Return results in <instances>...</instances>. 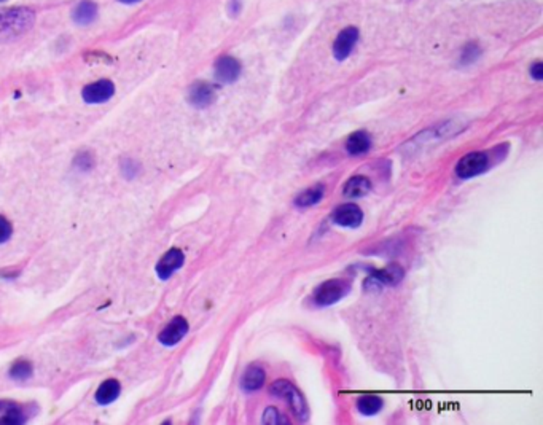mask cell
Returning a JSON list of instances; mask_svg holds the SVG:
<instances>
[{
  "label": "cell",
  "mask_w": 543,
  "mask_h": 425,
  "mask_svg": "<svg viewBox=\"0 0 543 425\" xmlns=\"http://www.w3.org/2000/svg\"><path fill=\"white\" fill-rule=\"evenodd\" d=\"M35 12L28 7L5 10L0 18V40H13L23 35L34 26Z\"/></svg>",
  "instance_id": "1"
},
{
  "label": "cell",
  "mask_w": 543,
  "mask_h": 425,
  "mask_svg": "<svg viewBox=\"0 0 543 425\" xmlns=\"http://www.w3.org/2000/svg\"><path fill=\"white\" fill-rule=\"evenodd\" d=\"M270 393L273 397L281 398V400L286 402L288 408H290L292 414L298 419V421L302 422L308 421L309 419L308 403L292 382H288L286 379H279L276 382H273V386L270 387Z\"/></svg>",
  "instance_id": "2"
},
{
  "label": "cell",
  "mask_w": 543,
  "mask_h": 425,
  "mask_svg": "<svg viewBox=\"0 0 543 425\" xmlns=\"http://www.w3.org/2000/svg\"><path fill=\"white\" fill-rule=\"evenodd\" d=\"M353 288V284L344 279H330L319 285L314 290V303L319 308H328L339 303L341 299L346 298Z\"/></svg>",
  "instance_id": "3"
},
{
  "label": "cell",
  "mask_w": 543,
  "mask_h": 425,
  "mask_svg": "<svg viewBox=\"0 0 543 425\" xmlns=\"http://www.w3.org/2000/svg\"><path fill=\"white\" fill-rule=\"evenodd\" d=\"M489 164L491 161L488 153L473 152L459 159L456 168H454V172H456V177L460 180H470L484 174L489 169Z\"/></svg>",
  "instance_id": "4"
},
{
  "label": "cell",
  "mask_w": 543,
  "mask_h": 425,
  "mask_svg": "<svg viewBox=\"0 0 543 425\" xmlns=\"http://www.w3.org/2000/svg\"><path fill=\"white\" fill-rule=\"evenodd\" d=\"M403 277H405V269H403L400 264H391V266H387L386 269H381V271L371 274V276L366 279L365 288L379 290L381 287H389V285L391 287H395V285L402 282Z\"/></svg>",
  "instance_id": "5"
},
{
  "label": "cell",
  "mask_w": 543,
  "mask_h": 425,
  "mask_svg": "<svg viewBox=\"0 0 543 425\" xmlns=\"http://www.w3.org/2000/svg\"><path fill=\"white\" fill-rule=\"evenodd\" d=\"M241 70L242 67L239 61L233 58V56L224 55L215 62V67H214L215 80L224 83V85H231V83H235L237 79H239Z\"/></svg>",
  "instance_id": "6"
},
{
  "label": "cell",
  "mask_w": 543,
  "mask_h": 425,
  "mask_svg": "<svg viewBox=\"0 0 543 425\" xmlns=\"http://www.w3.org/2000/svg\"><path fill=\"white\" fill-rule=\"evenodd\" d=\"M115 95V86L110 80H99L86 85L81 91L83 101L86 103H104L112 99V96Z\"/></svg>",
  "instance_id": "7"
},
{
  "label": "cell",
  "mask_w": 543,
  "mask_h": 425,
  "mask_svg": "<svg viewBox=\"0 0 543 425\" xmlns=\"http://www.w3.org/2000/svg\"><path fill=\"white\" fill-rule=\"evenodd\" d=\"M357 40H359V29L357 28H346L341 30L333 43V55L336 61H344L349 58L355 48Z\"/></svg>",
  "instance_id": "8"
},
{
  "label": "cell",
  "mask_w": 543,
  "mask_h": 425,
  "mask_svg": "<svg viewBox=\"0 0 543 425\" xmlns=\"http://www.w3.org/2000/svg\"><path fill=\"white\" fill-rule=\"evenodd\" d=\"M332 220L335 225L355 230V228H359L362 223H364V212L355 204H344L339 206L338 209L333 212Z\"/></svg>",
  "instance_id": "9"
},
{
  "label": "cell",
  "mask_w": 543,
  "mask_h": 425,
  "mask_svg": "<svg viewBox=\"0 0 543 425\" xmlns=\"http://www.w3.org/2000/svg\"><path fill=\"white\" fill-rule=\"evenodd\" d=\"M188 333V322L184 317H175L169 322V325L159 333V343L166 347H172L179 344Z\"/></svg>",
  "instance_id": "10"
},
{
  "label": "cell",
  "mask_w": 543,
  "mask_h": 425,
  "mask_svg": "<svg viewBox=\"0 0 543 425\" xmlns=\"http://www.w3.org/2000/svg\"><path fill=\"white\" fill-rule=\"evenodd\" d=\"M185 257L184 252L179 248H170V250L164 255L161 260L157 264V274L161 281H168L175 271H179L184 266Z\"/></svg>",
  "instance_id": "11"
},
{
  "label": "cell",
  "mask_w": 543,
  "mask_h": 425,
  "mask_svg": "<svg viewBox=\"0 0 543 425\" xmlns=\"http://www.w3.org/2000/svg\"><path fill=\"white\" fill-rule=\"evenodd\" d=\"M215 101V88L210 83L196 81L188 91V102L196 108H206Z\"/></svg>",
  "instance_id": "12"
},
{
  "label": "cell",
  "mask_w": 543,
  "mask_h": 425,
  "mask_svg": "<svg viewBox=\"0 0 543 425\" xmlns=\"http://www.w3.org/2000/svg\"><path fill=\"white\" fill-rule=\"evenodd\" d=\"M266 373L260 365H250L241 377V388L247 393L257 392L265 386Z\"/></svg>",
  "instance_id": "13"
},
{
  "label": "cell",
  "mask_w": 543,
  "mask_h": 425,
  "mask_svg": "<svg viewBox=\"0 0 543 425\" xmlns=\"http://www.w3.org/2000/svg\"><path fill=\"white\" fill-rule=\"evenodd\" d=\"M29 416L26 409L13 402H0V424H23Z\"/></svg>",
  "instance_id": "14"
},
{
  "label": "cell",
  "mask_w": 543,
  "mask_h": 425,
  "mask_svg": "<svg viewBox=\"0 0 543 425\" xmlns=\"http://www.w3.org/2000/svg\"><path fill=\"white\" fill-rule=\"evenodd\" d=\"M370 191H371L370 179L364 177V175H354V177H351L348 182H346L343 188V195L346 198L359 199L368 195Z\"/></svg>",
  "instance_id": "15"
},
{
  "label": "cell",
  "mask_w": 543,
  "mask_h": 425,
  "mask_svg": "<svg viewBox=\"0 0 543 425\" xmlns=\"http://www.w3.org/2000/svg\"><path fill=\"white\" fill-rule=\"evenodd\" d=\"M371 137L366 131H357L353 136H349L348 142H346V152H348L351 157H360V155H365L370 152L371 148Z\"/></svg>",
  "instance_id": "16"
},
{
  "label": "cell",
  "mask_w": 543,
  "mask_h": 425,
  "mask_svg": "<svg viewBox=\"0 0 543 425\" xmlns=\"http://www.w3.org/2000/svg\"><path fill=\"white\" fill-rule=\"evenodd\" d=\"M325 196V186L322 184L311 186V188L304 190L299 193L297 198H295L293 204L299 207V209H306V207H313L315 204H319L320 201L324 199Z\"/></svg>",
  "instance_id": "17"
},
{
  "label": "cell",
  "mask_w": 543,
  "mask_h": 425,
  "mask_svg": "<svg viewBox=\"0 0 543 425\" xmlns=\"http://www.w3.org/2000/svg\"><path fill=\"white\" fill-rule=\"evenodd\" d=\"M75 24L79 26H88L97 18V5L91 0H81L72 12Z\"/></svg>",
  "instance_id": "18"
},
{
  "label": "cell",
  "mask_w": 543,
  "mask_h": 425,
  "mask_svg": "<svg viewBox=\"0 0 543 425\" xmlns=\"http://www.w3.org/2000/svg\"><path fill=\"white\" fill-rule=\"evenodd\" d=\"M118 395H120V382L115 379H108L102 382L101 387L96 392V402L99 405H108V403L115 402Z\"/></svg>",
  "instance_id": "19"
},
{
  "label": "cell",
  "mask_w": 543,
  "mask_h": 425,
  "mask_svg": "<svg viewBox=\"0 0 543 425\" xmlns=\"http://www.w3.org/2000/svg\"><path fill=\"white\" fill-rule=\"evenodd\" d=\"M355 406L364 416H375V414L379 413L382 406H384V402L377 395H362L359 397V400H357Z\"/></svg>",
  "instance_id": "20"
},
{
  "label": "cell",
  "mask_w": 543,
  "mask_h": 425,
  "mask_svg": "<svg viewBox=\"0 0 543 425\" xmlns=\"http://www.w3.org/2000/svg\"><path fill=\"white\" fill-rule=\"evenodd\" d=\"M481 56V48L475 43V41H470L464 46L462 53H460V66H470L473 62H477Z\"/></svg>",
  "instance_id": "21"
},
{
  "label": "cell",
  "mask_w": 543,
  "mask_h": 425,
  "mask_svg": "<svg viewBox=\"0 0 543 425\" xmlns=\"http://www.w3.org/2000/svg\"><path fill=\"white\" fill-rule=\"evenodd\" d=\"M32 375V365L28 360H18L10 370V376L17 381H26Z\"/></svg>",
  "instance_id": "22"
},
{
  "label": "cell",
  "mask_w": 543,
  "mask_h": 425,
  "mask_svg": "<svg viewBox=\"0 0 543 425\" xmlns=\"http://www.w3.org/2000/svg\"><path fill=\"white\" fill-rule=\"evenodd\" d=\"M261 422L263 424H270V425H274V424L286 425V424H288V419L284 416V414H281V411H279V409L270 406V408H266L265 414H263Z\"/></svg>",
  "instance_id": "23"
},
{
  "label": "cell",
  "mask_w": 543,
  "mask_h": 425,
  "mask_svg": "<svg viewBox=\"0 0 543 425\" xmlns=\"http://www.w3.org/2000/svg\"><path fill=\"white\" fill-rule=\"evenodd\" d=\"M75 164L79 166V169L81 170H90L92 169V166H95V159H92V155L90 153H80L77 155Z\"/></svg>",
  "instance_id": "24"
},
{
  "label": "cell",
  "mask_w": 543,
  "mask_h": 425,
  "mask_svg": "<svg viewBox=\"0 0 543 425\" xmlns=\"http://www.w3.org/2000/svg\"><path fill=\"white\" fill-rule=\"evenodd\" d=\"M12 237V225L5 217H0V244H5Z\"/></svg>",
  "instance_id": "25"
},
{
  "label": "cell",
  "mask_w": 543,
  "mask_h": 425,
  "mask_svg": "<svg viewBox=\"0 0 543 425\" xmlns=\"http://www.w3.org/2000/svg\"><path fill=\"white\" fill-rule=\"evenodd\" d=\"M531 77L534 79L535 81H540L543 79V62L537 61L534 64L531 66Z\"/></svg>",
  "instance_id": "26"
},
{
  "label": "cell",
  "mask_w": 543,
  "mask_h": 425,
  "mask_svg": "<svg viewBox=\"0 0 543 425\" xmlns=\"http://www.w3.org/2000/svg\"><path fill=\"white\" fill-rule=\"evenodd\" d=\"M241 10H242V0H230V3H228V13H230V17H231V18H237V17H239Z\"/></svg>",
  "instance_id": "27"
},
{
  "label": "cell",
  "mask_w": 543,
  "mask_h": 425,
  "mask_svg": "<svg viewBox=\"0 0 543 425\" xmlns=\"http://www.w3.org/2000/svg\"><path fill=\"white\" fill-rule=\"evenodd\" d=\"M118 2H121V3H126V5H132V3H137V2H141V0H118Z\"/></svg>",
  "instance_id": "28"
},
{
  "label": "cell",
  "mask_w": 543,
  "mask_h": 425,
  "mask_svg": "<svg viewBox=\"0 0 543 425\" xmlns=\"http://www.w3.org/2000/svg\"><path fill=\"white\" fill-rule=\"evenodd\" d=\"M3 13H5V10H2V8H0V18H2V17H3Z\"/></svg>",
  "instance_id": "29"
},
{
  "label": "cell",
  "mask_w": 543,
  "mask_h": 425,
  "mask_svg": "<svg viewBox=\"0 0 543 425\" xmlns=\"http://www.w3.org/2000/svg\"><path fill=\"white\" fill-rule=\"evenodd\" d=\"M0 2H5V0H0Z\"/></svg>",
  "instance_id": "30"
}]
</instances>
